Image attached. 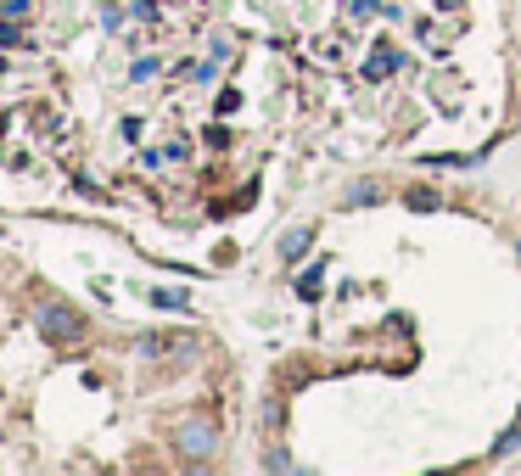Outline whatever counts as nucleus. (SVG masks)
I'll return each instance as SVG.
<instances>
[{
    "label": "nucleus",
    "instance_id": "obj_1",
    "mask_svg": "<svg viewBox=\"0 0 521 476\" xmlns=\"http://www.w3.org/2000/svg\"><path fill=\"white\" fill-rule=\"evenodd\" d=\"M174 448H180L185 460H213V448H219V420L202 409V415H185L180 432H174Z\"/></svg>",
    "mask_w": 521,
    "mask_h": 476
},
{
    "label": "nucleus",
    "instance_id": "obj_2",
    "mask_svg": "<svg viewBox=\"0 0 521 476\" xmlns=\"http://www.w3.org/2000/svg\"><path fill=\"white\" fill-rule=\"evenodd\" d=\"M34 320H40V331L51 336V342H79V336H85L79 308H73V303H57V297H45V303L34 308Z\"/></svg>",
    "mask_w": 521,
    "mask_h": 476
},
{
    "label": "nucleus",
    "instance_id": "obj_3",
    "mask_svg": "<svg viewBox=\"0 0 521 476\" xmlns=\"http://www.w3.org/2000/svg\"><path fill=\"white\" fill-rule=\"evenodd\" d=\"M135 353H141V359H191V353H197V336L191 331H174V336H163V331H146V336H135Z\"/></svg>",
    "mask_w": 521,
    "mask_h": 476
},
{
    "label": "nucleus",
    "instance_id": "obj_4",
    "mask_svg": "<svg viewBox=\"0 0 521 476\" xmlns=\"http://www.w3.org/2000/svg\"><path fill=\"white\" fill-rule=\"evenodd\" d=\"M398 68H404V56H398V51H370V62H365V79H370V84H381V79H393Z\"/></svg>",
    "mask_w": 521,
    "mask_h": 476
},
{
    "label": "nucleus",
    "instance_id": "obj_5",
    "mask_svg": "<svg viewBox=\"0 0 521 476\" xmlns=\"http://www.w3.org/2000/svg\"><path fill=\"white\" fill-rule=\"evenodd\" d=\"M309 241H314V224H303V230L281 236V258H286V264H292V258H303V252H309Z\"/></svg>",
    "mask_w": 521,
    "mask_h": 476
},
{
    "label": "nucleus",
    "instance_id": "obj_6",
    "mask_svg": "<svg viewBox=\"0 0 521 476\" xmlns=\"http://www.w3.org/2000/svg\"><path fill=\"white\" fill-rule=\"evenodd\" d=\"M404 202H409V208H415V213H432V208H437V202H443V196H437V191H432V185H415V191H409V196H404Z\"/></svg>",
    "mask_w": 521,
    "mask_h": 476
},
{
    "label": "nucleus",
    "instance_id": "obj_7",
    "mask_svg": "<svg viewBox=\"0 0 521 476\" xmlns=\"http://www.w3.org/2000/svg\"><path fill=\"white\" fill-rule=\"evenodd\" d=\"M146 297H152V308H185V303H191V297H185V292H174V286H152Z\"/></svg>",
    "mask_w": 521,
    "mask_h": 476
},
{
    "label": "nucleus",
    "instance_id": "obj_8",
    "mask_svg": "<svg viewBox=\"0 0 521 476\" xmlns=\"http://www.w3.org/2000/svg\"><path fill=\"white\" fill-rule=\"evenodd\" d=\"M365 202H381V185H353V191H348V208H365Z\"/></svg>",
    "mask_w": 521,
    "mask_h": 476
},
{
    "label": "nucleus",
    "instance_id": "obj_9",
    "mask_svg": "<svg viewBox=\"0 0 521 476\" xmlns=\"http://www.w3.org/2000/svg\"><path fill=\"white\" fill-rule=\"evenodd\" d=\"M129 79H135V84L157 79V56H135V68H129Z\"/></svg>",
    "mask_w": 521,
    "mask_h": 476
},
{
    "label": "nucleus",
    "instance_id": "obj_10",
    "mask_svg": "<svg viewBox=\"0 0 521 476\" xmlns=\"http://www.w3.org/2000/svg\"><path fill=\"white\" fill-rule=\"evenodd\" d=\"M320 269H325V264H314L309 275L297 280V292H303V297H320Z\"/></svg>",
    "mask_w": 521,
    "mask_h": 476
},
{
    "label": "nucleus",
    "instance_id": "obj_11",
    "mask_svg": "<svg viewBox=\"0 0 521 476\" xmlns=\"http://www.w3.org/2000/svg\"><path fill=\"white\" fill-rule=\"evenodd\" d=\"M516 443H521V426H510V432L499 437V443H493V454H510V448H516Z\"/></svg>",
    "mask_w": 521,
    "mask_h": 476
},
{
    "label": "nucleus",
    "instance_id": "obj_12",
    "mask_svg": "<svg viewBox=\"0 0 521 476\" xmlns=\"http://www.w3.org/2000/svg\"><path fill=\"white\" fill-rule=\"evenodd\" d=\"M129 17H141V23H152V17H157V6H152V0H135V6H129Z\"/></svg>",
    "mask_w": 521,
    "mask_h": 476
},
{
    "label": "nucleus",
    "instance_id": "obj_13",
    "mask_svg": "<svg viewBox=\"0 0 521 476\" xmlns=\"http://www.w3.org/2000/svg\"><path fill=\"white\" fill-rule=\"evenodd\" d=\"M29 12V0H0V17H23Z\"/></svg>",
    "mask_w": 521,
    "mask_h": 476
},
{
    "label": "nucleus",
    "instance_id": "obj_14",
    "mask_svg": "<svg viewBox=\"0 0 521 476\" xmlns=\"http://www.w3.org/2000/svg\"><path fill=\"white\" fill-rule=\"evenodd\" d=\"M376 6H387V0H353L348 12H353V17H370V12H376Z\"/></svg>",
    "mask_w": 521,
    "mask_h": 476
},
{
    "label": "nucleus",
    "instance_id": "obj_15",
    "mask_svg": "<svg viewBox=\"0 0 521 476\" xmlns=\"http://www.w3.org/2000/svg\"><path fill=\"white\" fill-rule=\"evenodd\" d=\"M0 45H29V40H23V28H6V23H0Z\"/></svg>",
    "mask_w": 521,
    "mask_h": 476
},
{
    "label": "nucleus",
    "instance_id": "obj_16",
    "mask_svg": "<svg viewBox=\"0 0 521 476\" xmlns=\"http://www.w3.org/2000/svg\"><path fill=\"white\" fill-rule=\"evenodd\" d=\"M516 252H521V241H516Z\"/></svg>",
    "mask_w": 521,
    "mask_h": 476
}]
</instances>
